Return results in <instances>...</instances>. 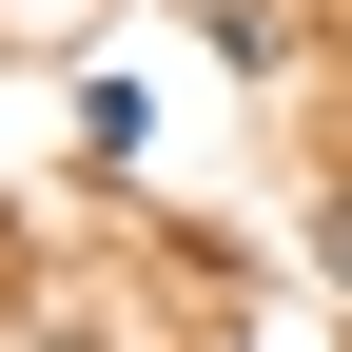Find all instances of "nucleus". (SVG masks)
<instances>
[{
	"instance_id": "1",
	"label": "nucleus",
	"mask_w": 352,
	"mask_h": 352,
	"mask_svg": "<svg viewBox=\"0 0 352 352\" xmlns=\"http://www.w3.org/2000/svg\"><path fill=\"white\" fill-rule=\"evenodd\" d=\"M314 254H333V294H352V176H333V196H314Z\"/></svg>"
}]
</instances>
